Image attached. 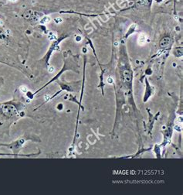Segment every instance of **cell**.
I'll list each match as a JSON object with an SVG mask.
<instances>
[{"mask_svg":"<svg viewBox=\"0 0 183 195\" xmlns=\"http://www.w3.org/2000/svg\"><path fill=\"white\" fill-rule=\"evenodd\" d=\"M3 112L8 115H14L16 114V110L13 106H5L3 108Z\"/></svg>","mask_w":183,"mask_h":195,"instance_id":"cell-1","label":"cell"},{"mask_svg":"<svg viewBox=\"0 0 183 195\" xmlns=\"http://www.w3.org/2000/svg\"><path fill=\"white\" fill-rule=\"evenodd\" d=\"M24 142H25V140L23 139H22L20 140H18L17 142H16L14 143H12V146H7L9 147V148H12V149L14 148L15 149H18L20 148V146H23V144L24 143Z\"/></svg>","mask_w":183,"mask_h":195,"instance_id":"cell-2","label":"cell"},{"mask_svg":"<svg viewBox=\"0 0 183 195\" xmlns=\"http://www.w3.org/2000/svg\"><path fill=\"white\" fill-rule=\"evenodd\" d=\"M146 36H145V34L144 33H141L140 34V36H139V37H138V43H139V44H141V45H142V44H144V43L146 42Z\"/></svg>","mask_w":183,"mask_h":195,"instance_id":"cell-3","label":"cell"},{"mask_svg":"<svg viewBox=\"0 0 183 195\" xmlns=\"http://www.w3.org/2000/svg\"><path fill=\"white\" fill-rule=\"evenodd\" d=\"M124 78L126 81H131V73L129 71H125L124 72Z\"/></svg>","mask_w":183,"mask_h":195,"instance_id":"cell-4","label":"cell"},{"mask_svg":"<svg viewBox=\"0 0 183 195\" xmlns=\"http://www.w3.org/2000/svg\"><path fill=\"white\" fill-rule=\"evenodd\" d=\"M169 42H170V40L169 38H164L161 42L160 43V44L161 47H166L169 44Z\"/></svg>","mask_w":183,"mask_h":195,"instance_id":"cell-5","label":"cell"},{"mask_svg":"<svg viewBox=\"0 0 183 195\" xmlns=\"http://www.w3.org/2000/svg\"><path fill=\"white\" fill-rule=\"evenodd\" d=\"M50 21V18L49 16H44L43 18L41 19V20H40V23L42 24H45V23H47Z\"/></svg>","mask_w":183,"mask_h":195,"instance_id":"cell-6","label":"cell"},{"mask_svg":"<svg viewBox=\"0 0 183 195\" xmlns=\"http://www.w3.org/2000/svg\"><path fill=\"white\" fill-rule=\"evenodd\" d=\"M62 21H63V20H62L61 18H60V17L54 19V22H55L56 23H62Z\"/></svg>","mask_w":183,"mask_h":195,"instance_id":"cell-7","label":"cell"},{"mask_svg":"<svg viewBox=\"0 0 183 195\" xmlns=\"http://www.w3.org/2000/svg\"><path fill=\"white\" fill-rule=\"evenodd\" d=\"M20 90L23 92V93H25V92H26V91H27V89H26V87H25V86H21L20 87Z\"/></svg>","mask_w":183,"mask_h":195,"instance_id":"cell-8","label":"cell"},{"mask_svg":"<svg viewBox=\"0 0 183 195\" xmlns=\"http://www.w3.org/2000/svg\"><path fill=\"white\" fill-rule=\"evenodd\" d=\"M108 81V82L109 84H112V83H113V81H114V80H113L112 78L110 77V78H108V81Z\"/></svg>","mask_w":183,"mask_h":195,"instance_id":"cell-9","label":"cell"},{"mask_svg":"<svg viewBox=\"0 0 183 195\" xmlns=\"http://www.w3.org/2000/svg\"><path fill=\"white\" fill-rule=\"evenodd\" d=\"M6 155H9V156H17V154H8V153H0V156H6Z\"/></svg>","mask_w":183,"mask_h":195,"instance_id":"cell-10","label":"cell"},{"mask_svg":"<svg viewBox=\"0 0 183 195\" xmlns=\"http://www.w3.org/2000/svg\"><path fill=\"white\" fill-rule=\"evenodd\" d=\"M53 71H54V67H50L49 68V72H53Z\"/></svg>","mask_w":183,"mask_h":195,"instance_id":"cell-11","label":"cell"},{"mask_svg":"<svg viewBox=\"0 0 183 195\" xmlns=\"http://www.w3.org/2000/svg\"><path fill=\"white\" fill-rule=\"evenodd\" d=\"M77 41H80V40H81V37L80 36H77V40H76Z\"/></svg>","mask_w":183,"mask_h":195,"instance_id":"cell-12","label":"cell"},{"mask_svg":"<svg viewBox=\"0 0 183 195\" xmlns=\"http://www.w3.org/2000/svg\"><path fill=\"white\" fill-rule=\"evenodd\" d=\"M9 1H16V0H9Z\"/></svg>","mask_w":183,"mask_h":195,"instance_id":"cell-13","label":"cell"}]
</instances>
